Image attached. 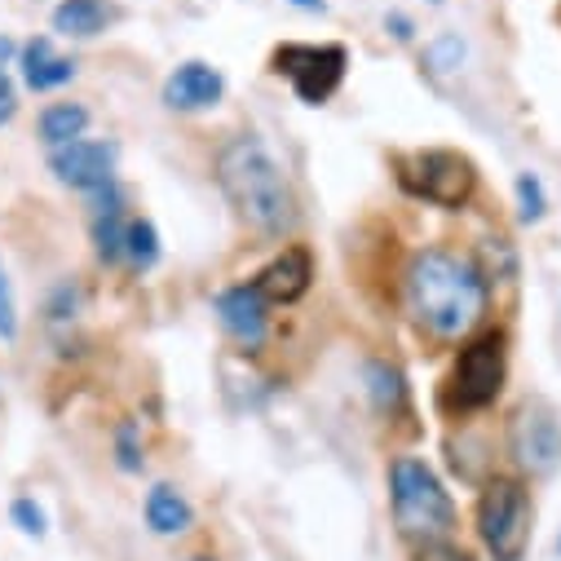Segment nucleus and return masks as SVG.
Returning <instances> with one entry per match:
<instances>
[{"instance_id": "nucleus-1", "label": "nucleus", "mask_w": 561, "mask_h": 561, "mask_svg": "<svg viewBox=\"0 0 561 561\" xmlns=\"http://www.w3.org/2000/svg\"><path fill=\"white\" fill-rule=\"evenodd\" d=\"M486 274L447 248H425L407 265V310L438 341L469 336L486 314Z\"/></svg>"}, {"instance_id": "nucleus-2", "label": "nucleus", "mask_w": 561, "mask_h": 561, "mask_svg": "<svg viewBox=\"0 0 561 561\" xmlns=\"http://www.w3.org/2000/svg\"><path fill=\"white\" fill-rule=\"evenodd\" d=\"M217 182H221L226 199L234 204V213L252 230L288 234L297 226V204H293L288 178L274 164V156L265 151L261 137L243 133L234 142H226V151L217 156Z\"/></svg>"}, {"instance_id": "nucleus-3", "label": "nucleus", "mask_w": 561, "mask_h": 561, "mask_svg": "<svg viewBox=\"0 0 561 561\" xmlns=\"http://www.w3.org/2000/svg\"><path fill=\"white\" fill-rule=\"evenodd\" d=\"M389 504H393V522L398 535L420 552L434 557L443 548H451L456 535V504L447 495V486L438 482V473L415 460V456H398L389 465Z\"/></svg>"}, {"instance_id": "nucleus-4", "label": "nucleus", "mask_w": 561, "mask_h": 561, "mask_svg": "<svg viewBox=\"0 0 561 561\" xmlns=\"http://www.w3.org/2000/svg\"><path fill=\"white\" fill-rule=\"evenodd\" d=\"M478 530L495 561H522L530 539V500L513 478H495L478 504Z\"/></svg>"}, {"instance_id": "nucleus-5", "label": "nucleus", "mask_w": 561, "mask_h": 561, "mask_svg": "<svg viewBox=\"0 0 561 561\" xmlns=\"http://www.w3.org/2000/svg\"><path fill=\"white\" fill-rule=\"evenodd\" d=\"M473 164L456 151H420L402 164V186L438 208H460L473 195Z\"/></svg>"}, {"instance_id": "nucleus-6", "label": "nucleus", "mask_w": 561, "mask_h": 561, "mask_svg": "<svg viewBox=\"0 0 561 561\" xmlns=\"http://www.w3.org/2000/svg\"><path fill=\"white\" fill-rule=\"evenodd\" d=\"M274 71L293 80L301 102L319 106L336 93L345 76V49L341 45H284L274 54Z\"/></svg>"}, {"instance_id": "nucleus-7", "label": "nucleus", "mask_w": 561, "mask_h": 561, "mask_svg": "<svg viewBox=\"0 0 561 561\" xmlns=\"http://www.w3.org/2000/svg\"><path fill=\"white\" fill-rule=\"evenodd\" d=\"M500 385H504V350H500V336H482L469 350H460L456 371H451V398H456V407L478 411V407L495 402Z\"/></svg>"}, {"instance_id": "nucleus-8", "label": "nucleus", "mask_w": 561, "mask_h": 561, "mask_svg": "<svg viewBox=\"0 0 561 561\" xmlns=\"http://www.w3.org/2000/svg\"><path fill=\"white\" fill-rule=\"evenodd\" d=\"M513 456L535 478H548L561 465V420L543 402H530V407L517 411V420H513Z\"/></svg>"}, {"instance_id": "nucleus-9", "label": "nucleus", "mask_w": 561, "mask_h": 561, "mask_svg": "<svg viewBox=\"0 0 561 561\" xmlns=\"http://www.w3.org/2000/svg\"><path fill=\"white\" fill-rule=\"evenodd\" d=\"M49 169L62 186L71 191H102L115 182V147L111 142H89V137H80V142L71 147H58L49 156Z\"/></svg>"}, {"instance_id": "nucleus-10", "label": "nucleus", "mask_w": 561, "mask_h": 561, "mask_svg": "<svg viewBox=\"0 0 561 561\" xmlns=\"http://www.w3.org/2000/svg\"><path fill=\"white\" fill-rule=\"evenodd\" d=\"M217 319L230 332L234 345L243 350H261L265 341V297L256 284H234L217 297Z\"/></svg>"}, {"instance_id": "nucleus-11", "label": "nucleus", "mask_w": 561, "mask_h": 561, "mask_svg": "<svg viewBox=\"0 0 561 561\" xmlns=\"http://www.w3.org/2000/svg\"><path fill=\"white\" fill-rule=\"evenodd\" d=\"M221 93H226V80L208 62H182L164 80V102L173 111H208V106L221 102Z\"/></svg>"}, {"instance_id": "nucleus-12", "label": "nucleus", "mask_w": 561, "mask_h": 561, "mask_svg": "<svg viewBox=\"0 0 561 561\" xmlns=\"http://www.w3.org/2000/svg\"><path fill=\"white\" fill-rule=\"evenodd\" d=\"M310 278H314V265H310V252L306 248H288L284 256H274L261 278H256V288L265 301H278V306H293L310 293Z\"/></svg>"}, {"instance_id": "nucleus-13", "label": "nucleus", "mask_w": 561, "mask_h": 561, "mask_svg": "<svg viewBox=\"0 0 561 561\" xmlns=\"http://www.w3.org/2000/svg\"><path fill=\"white\" fill-rule=\"evenodd\" d=\"M71 76H76V62H71V58H62V54L54 49V41L36 36V41H27V45H23V80H27V89L49 93V89L67 84Z\"/></svg>"}, {"instance_id": "nucleus-14", "label": "nucleus", "mask_w": 561, "mask_h": 561, "mask_svg": "<svg viewBox=\"0 0 561 561\" xmlns=\"http://www.w3.org/2000/svg\"><path fill=\"white\" fill-rule=\"evenodd\" d=\"M98 195H102V204H98V217H93V243H98L102 261H119L124 256V239H128V217H124L119 186L111 182Z\"/></svg>"}, {"instance_id": "nucleus-15", "label": "nucleus", "mask_w": 561, "mask_h": 561, "mask_svg": "<svg viewBox=\"0 0 561 561\" xmlns=\"http://www.w3.org/2000/svg\"><path fill=\"white\" fill-rule=\"evenodd\" d=\"M191 522H195V513H191V504H186V495L178 486H169V482L151 486V495H147V526L156 535H182V530H191Z\"/></svg>"}, {"instance_id": "nucleus-16", "label": "nucleus", "mask_w": 561, "mask_h": 561, "mask_svg": "<svg viewBox=\"0 0 561 561\" xmlns=\"http://www.w3.org/2000/svg\"><path fill=\"white\" fill-rule=\"evenodd\" d=\"M84 128H89V111H84L80 102H54V106L41 111V142H45L49 151L80 142Z\"/></svg>"}, {"instance_id": "nucleus-17", "label": "nucleus", "mask_w": 561, "mask_h": 561, "mask_svg": "<svg viewBox=\"0 0 561 561\" xmlns=\"http://www.w3.org/2000/svg\"><path fill=\"white\" fill-rule=\"evenodd\" d=\"M102 27H106V0H62L54 10V32H62V36L89 41Z\"/></svg>"}, {"instance_id": "nucleus-18", "label": "nucleus", "mask_w": 561, "mask_h": 561, "mask_svg": "<svg viewBox=\"0 0 561 561\" xmlns=\"http://www.w3.org/2000/svg\"><path fill=\"white\" fill-rule=\"evenodd\" d=\"M124 256L133 270H151L160 261V234L147 217H133L128 221V239H124Z\"/></svg>"}, {"instance_id": "nucleus-19", "label": "nucleus", "mask_w": 561, "mask_h": 561, "mask_svg": "<svg viewBox=\"0 0 561 561\" xmlns=\"http://www.w3.org/2000/svg\"><path fill=\"white\" fill-rule=\"evenodd\" d=\"M367 380H371V398H376L380 411H393V407L402 402V393H407V389H402V376H398L389 363H371V367H367Z\"/></svg>"}, {"instance_id": "nucleus-20", "label": "nucleus", "mask_w": 561, "mask_h": 561, "mask_svg": "<svg viewBox=\"0 0 561 561\" xmlns=\"http://www.w3.org/2000/svg\"><path fill=\"white\" fill-rule=\"evenodd\" d=\"M517 208H522V221H539L548 213V195L535 173H517Z\"/></svg>"}, {"instance_id": "nucleus-21", "label": "nucleus", "mask_w": 561, "mask_h": 561, "mask_svg": "<svg viewBox=\"0 0 561 561\" xmlns=\"http://www.w3.org/2000/svg\"><path fill=\"white\" fill-rule=\"evenodd\" d=\"M19 336V310H14V288L5 278V265H0V341Z\"/></svg>"}, {"instance_id": "nucleus-22", "label": "nucleus", "mask_w": 561, "mask_h": 561, "mask_svg": "<svg viewBox=\"0 0 561 561\" xmlns=\"http://www.w3.org/2000/svg\"><path fill=\"white\" fill-rule=\"evenodd\" d=\"M115 451H119V469H142V447H137V425L133 420H124L119 434H115Z\"/></svg>"}, {"instance_id": "nucleus-23", "label": "nucleus", "mask_w": 561, "mask_h": 561, "mask_svg": "<svg viewBox=\"0 0 561 561\" xmlns=\"http://www.w3.org/2000/svg\"><path fill=\"white\" fill-rule=\"evenodd\" d=\"M10 517L19 522V530H23V535H36V539H41V535L49 530V526H45V508H41L36 500H14Z\"/></svg>"}, {"instance_id": "nucleus-24", "label": "nucleus", "mask_w": 561, "mask_h": 561, "mask_svg": "<svg viewBox=\"0 0 561 561\" xmlns=\"http://www.w3.org/2000/svg\"><path fill=\"white\" fill-rule=\"evenodd\" d=\"M460 58H465L460 36H443V41L430 49V67H434V71H456V67H460Z\"/></svg>"}, {"instance_id": "nucleus-25", "label": "nucleus", "mask_w": 561, "mask_h": 561, "mask_svg": "<svg viewBox=\"0 0 561 561\" xmlns=\"http://www.w3.org/2000/svg\"><path fill=\"white\" fill-rule=\"evenodd\" d=\"M14 111H19V89H14V80L5 76V67H0V124H10Z\"/></svg>"}, {"instance_id": "nucleus-26", "label": "nucleus", "mask_w": 561, "mask_h": 561, "mask_svg": "<svg viewBox=\"0 0 561 561\" xmlns=\"http://www.w3.org/2000/svg\"><path fill=\"white\" fill-rule=\"evenodd\" d=\"M385 27H389L398 41H411V19H402V14H389V19H385Z\"/></svg>"}, {"instance_id": "nucleus-27", "label": "nucleus", "mask_w": 561, "mask_h": 561, "mask_svg": "<svg viewBox=\"0 0 561 561\" xmlns=\"http://www.w3.org/2000/svg\"><path fill=\"white\" fill-rule=\"evenodd\" d=\"M297 10H310V14H323L328 10V0H293Z\"/></svg>"}, {"instance_id": "nucleus-28", "label": "nucleus", "mask_w": 561, "mask_h": 561, "mask_svg": "<svg viewBox=\"0 0 561 561\" xmlns=\"http://www.w3.org/2000/svg\"><path fill=\"white\" fill-rule=\"evenodd\" d=\"M10 54H14V45H10V41H5V36H0V62H5V58H10Z\"/></svg>"}]
</instances>
